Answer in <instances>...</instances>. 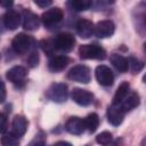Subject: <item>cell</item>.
I'll list each match as a JSON object with an SVG mask.
<instances>
[{
  "label": "cell",
  "mask_w": 146,
  "mask_h": 146,
  "mask_svg": "<svg viewBox=\"0 0 146 146\" xmlns=\"http://www.w3.org/2000/svg\"><path fill=\"white\" fill-rule=\"evenodd\" d=\"M14 3V0H0V6L3 8H10Z\"/></svg>",
  "instance_id": "31"
},
{
  "label": "cell",
  "mask_w": 146,
  "mask_h": 146,
  "mask_svg": "<svg viewBox=\"0 0 146 146\" xmlns=\"http://www.w3.org/2000/svg\"><path fill=\"white\" fill-rule=\"evenodd\" d=\"M7 130V116L0 112V133H5Z\"/></svg>",
  "instance_id": "28"
},
{
  "label": "cell",
  "mask_w": 146,
  "mask_h": 146,
  "mask_svg": "<svg viewBox=\"0 0 146 146\" xmlns=\"http://www.w3.org/2000/svg\"><path fill=\"white\" fill-rule=\"evenodd\" d=\"M79 56L82 59H98L106 58V51L98 44H82L79 48Z\"/></svg>",
  "instance_id": "1"
},
{
  "label": "cell",
  "mask_w": 146,
  "mask_h": 146,
  "mask_svg": "<svg viewBox=\"0 0 146 146\" xmlns=\"http://www.w3.org/2000/svg\"><path fill=\"white\" fill-rule=\"evenodd\" d=\"M34 1V3L38 6V7H40V8H47V7H49L50 5H51V2H52V0H33Z\"/></svg>",
  "instance_id": "30"
},
{
  "label": "cell",
  "mask_w": 146,
  "mask_h": 146,
  "mask_svg": "<svg viewBox=\"0 0 146 146\" xmlns=\"http://www.w3.org/2000/svg\"><path fill=\"white\" fill-rule=\"evenodd\" d=\"M26 75H27L26 68L23 67V66H19V65L13 66V67L9 68V70L7 71V73H6V78H7L10 82H13V83L23 82V81L25 80Z\"/></svg>",
  "instance_id": "16"
},
{
  "label": "cell",
  "mask_w": 146,
  "mask_h": 146,
  "mask_svg": "<svg viewBox=\"0 0 146 146\" xmlns=\"http://www.w3.org/2000/svg\"><path fill=\"white\" fill-rule=\"evenodd\" d=\"M128 64H129V68L131 70L132 74L139 73V72L144 68V63H143L140 59H138V58H136V57H133V56L129 57Z\"/></svg>",
  "instance_id": "24"
},
{
  "label": "cell",
  "mask_w": 146,
  "mask_h": 146,
  "mask_svg": "<svg viewBox=\"0 0 146 146\" xmlns=\"http://www.w3.org/2000/svg\"><path fill=\"white\" fill-rule=\"evenodd\" d=\"M33 43V39L25 34V33H18L17 35H15V38L11 41V48L14 49L15 52L17 54H25L32 46Z\"/></svg>",
  "instance_id": "5"
},
{
  "label": "cell",
  "mask_w": 146,
  "mask_h": 146,
  "mask_svg": "<svg viewBox=\"0 0 146 146\" xmlns=\"http://www.w3.org/2000/svg\"><path fill=\"white\" fill-rule=\"evenodd\" d=\"M54 44H55V49L63 52H70L74 48L75 38L73 36V34L68 32H62L57 34L56 38L54 39Z\"/></svg>",
  "instance_id": "3"
},
{
  "label": "cell",
  "mask_w": 146,
  "mask_h": 146,
  "mask_svg": "<svg viewBox=\"0 0 146 146\" xmlns=\"http://www.w3.org/2000/svg\"><path fill=\"white\" fill-rule=\"evenodd\" d=\"M129 90H130V84H129L127 81H123V82L119 86V88L116 89L112 103H113V104H121L122 100L125 98V96L129 94Z\"/></svg>",
  "instance_id": "20"
},
{
  "label": "cell",
  "mask_w": 146,
  "mask_h": 146,
  "mask_svg": "<svg viewBox=\"0 0 146 146\" xmlns=\"http://www.w3.org/2000/svg\"><path fill=\"white\" fill-rule=\"evenodd\" d=\"M23 27L27 31H35L40 26V18L29 9L23 10Z\"/></svg>",
  "instance_id": "11"
},
{
  "label": "cell",
  "mask_w": 146,
  "mask_h": 146,
  "mask_svg": "<svg viewBox=\"0 0 146 146\" xmlns=\"http://www.w3.org/2000/svg\"><path fill=\"white\" fill-rule=\"evenodd\" d=\"M71 97L73 102L80 106H88L94 102L92 92L81 88H73V90L71 91Z\"/></svg>",
  "instance_id": "9"
},
{
  "label": "cell",
  "mask_w": 146,
  "mask_h": 146,
  "mask_svg": "<svg viewBox=\"0 0 146 146\" xmlns=\"http://www.w3.org/2000/svg\"><path fill=\"white\" fill-rule=\"evenodd\" d=\"M7 97V92H6V86L2 82V80L0 79V103H3L6 100Z\"/></svg>",
  "instance_id": "29"
},
{
  "label": "cell",
  "mask_w": 146,
  "mask_h": 146,
  "mask_svg": "<svg viewBox=\"0 0 146 146\" xmlns=\"http://www.w3.org/2000/svg\"><path fill=\"white\" fill-rule=\"evenodd\" d=\"M70 63V58L65 55H54L49 58L48 67L51 72H60L63 71Z\"/></svg>",
  "instance_id": "15"
},
{
  "label": "cell",
  "mask_w": 146,
  "mask_h": 146,
  "mask_svg": "<svg viewBox=\"0 0 146 146\" xmlns=\"http://www.w3.org/2000/svg\"><path fill=\"white\" fill-rule=\"evenodd\" d=\"M98 1L102 3H105V5H112L115 2V0H98Z\"/></svg>",
  "instance_id": "32"
},
{
  "label": "cell",
  "mask_w": 146,
  "mask_h": 146,
  "mask_svg": "<svg viewBox=\"0 0 146 146\" xmlns=\"http://www.w3.org/2000/svg\"><path fill=\"white\" fill-rule=\"evenodd\" d=\"M47 96L55 103H64L68 97V88L65 83H54L49 87Z\"/></svg>",
  "instance_id": "4"
},
{
  "label": "cell",
  "mask_w": 146,
  "mask_h": 146,
  "mask_svg": "<svg viewBox=\"0 0 146 146\" xmlns=\"http://www.w3.org/2000/svg\"><path fill=\"white\" fill-rule=\"evenodd\" d=\"M67 78L72 81L79 82V83H89L91 80V71L87 65L83 64H78L75 66H73L68 73H67Z\"/></svg>",
  "instance_id": "2"
},
{
  "label": "cell",
  "mask_w": 146,
  "mask_h": 146,
  "mask_svg": "<svg viewBox=\"0 0 146 146\" xmlns=\"http://www.w3.org/2000/svg\"><path fill=\"white\" fill-rule=\"evenodd\" d=\"M63 18H64V11L59 7L50 8L41 15L42 23L44 24V26H48V27H50L52 25H57L58 23L62 22Z\"/></svg>",
  "instance_id": "6"
},
{
  "label": "cell",
  "mask_w": 146,
  "mask_h": 146,
  "mask_svg": "<svg viewBox=\"0 0 146 146\" xmlns=\"http://www.w3.org/2000/svg\"><path fill=\"white\" fill-rule=\"evenodd\" d=\"M114 31H115L114 23L112 21H110V19H104V21H100V22H98L96 24L94 33L99 39H105V38L112 36Z\"/></svg>",
  "instance_id": "10"
},
{
  "label": "cell",
  "mask_w": 146,
  "mask_h": 146,
  "mask_svg": "<svg viewBox=\"0 0 146 146\" xmlns=\"http://www.w3.org/2000/svg\"><path fill=\"white\" fill-rule=\"evenodd\" d=\"M11 127H13V132L16 136H18V137L24 136L26 130H27V121H26L25 116H23V115H15V117L13 119Z\"/></svg>",
  "instance_id": "18"
},
{
  "label": "cell",
  "mask_w": 146,
  "mask_h": 146,
  "mask_svg": "<svg viewBox=\"0 0 146 146\" xmlns=\"http://www.w3.org/2000/svg\"><path fill=\"white\" fill-rule=\"evenodd\" d=\"M124 114H125V112L121 107L120 104H113L112 103V105H110L107 107V113H106L107 121L114 127H117L123 122Z\"/></svg>",
  "instance_id": "8"
},
{
  "label": "cell",
  "mask_w": 146,
  "mask_h": 146,
  "mask_svg": "<svg viewBox=\"0 0 146 146\" xmlns=\"http://www.w3.org/2000/svg\"><path fill=\"white\" fill-rule=\"evenodd\" d=\"M65 130L72 135H81L84 132V121L79 116H71L65 123Z\"/></svg>",
  "instance_id": "12"
},
{
  "label": "cell",
  "mask_w": 146,
  "mask_h": 146,
  "mask_svg": "<svg viewBox=\"0 0 146 146\" xmlns=\"http://www.w3.org/2000/svg\"><path fill=\"white\" fill-rule=\"evenodd\" d=\"M1 144L3 146H16L19 144V139L18 136H16L13 131L9 133H5L1 137Z\"/></svg>",
  "instance_id": "23"
},
{
  "label": "cell",
  "mask_w": 146,
  "mask_h": 146,
  "mask_svg": "<svg viewBox=\"0 0 146 146\" xmlns=\"http://www.w3.org/2000/svg\"><path fill=\"white\" fill-rule=\"evenodd\" d=\"M83 121H84V127H86V129H87L90 133H94V132L97 130L98 125H99V116H98L96 113H90V114H88V115L83 119Z\"/></svg>",
  "instance_id": "21"
},
{
  "label": "cell",
  "mask_w": 146,
  "mask_h": 146,
  "mask_svg": "<svg viewBox=\"0 0 146 146\" xmlns=\"http://www.w3.org/2000/svg\"><path fill=\"white\" fill-rule=\"evenodd\" d=\"M27 64H29V66L30 67H36L38 66V64H39V54H38V51H32L31 54H30V56L27 57Z\"/></svg>",
  "instance_id": "27"
},
{
  "label": "cell",
  "mask_w": 146,
  "mask_h": 146,
  "mask_svg": "<svg viewBox=\"0 0 146 146\" xmlns=\"http://www.w3.org/2000/svg\"><path fill=\"white\" fill-rule=\"evenodd\" d=\"M95 75H96L98 83L103 87H110L114 82V74H113L112 70L106 65L97 66L96 71H95Z\"/></svg>",
  "instance_id": "7"
},
{
  "label": "cell",
  "mask_w": 146,
  "mask_h": 146,
  "mask_svg": "<svg viewBox=\"0 0 146 146\" xmlns=\"http://www.w3.org/2000/svg\"><path fill=\"white\" fill-rule=\"evenodd\" d=\"M40 47L47 55H52V52L55 50V44H54V41H51V40H41Z\"/></svg>",
  "instance_id": "26"
},
{
  "label": "cell",
  "mask_w": 146,
  "mask_h": 146,
  "mask_svg": "<svg viewBox=\"0 0 146 146\" xmlns=\"http://www.w3.org/2000/svg\"><path fill=\"white\" fill-rule=\"evenodd\" d=\"M70 6L76 11H84L92 6V0H70Z\"/></svg>",
  "instance_id": "22"
},
{
  "label": "cell",
  "mask_w": 146,
  "mask_h": 146,
  "mask_svg": "<svg viewBox=\"0 0 146 146\" xmlns=\"http://www.w3.org/2000/svg\"><path fill=\"white\" fill-rule=\"evenodd\" d=\"M21 19H22L21 14L16 10H13V9L8 10L2 17V22H3L5 27L7 30H10V31H14L19 26Z\"/></svg>",
  "instance_id": "13"
},
{
  "label": "cell",
  "mask_w": 146,
  "mask_h": 146,
  "mask_svg": "<svg viewBox=\"0 0 146 146\" xmlns=\"http://www.w3.org/2000/svg\"><path fill=\"white\" fill-rule=\"evenodd\" d=\"M76 29V33L79 34L80 38L82 39H89L92 34H94V30H95V25L91 21L88 19H79L76 22L75 25Z\"/></svg>",
  "instance_id": "14"
},
{
  "label": "cell",
  "mask_w": 146,
  "mask_h": 146,
  "mask_svg": "<svg viewBox=\"0 0 146 146\" xmlns=\"http://www.w3.org/2000/svg\"><path fill=\"white\" fill-rule=\"evenodd\" d=\"M112 65L119 71V72H127L129 70V64H128V59L122 56V55H119V54H112L111 58H110Z\"/></svg>",
  "instance_id": "19"
},
{
  "label": "cell",
  "mask_w": 146,
  "mask_h": 146,
  "mask_svg": "<svg viewBox=\"0 0 146 146\" xmlns=\"http://www.w3.org/2000/svg\"><path fill=\"white\" fill-rule=\"evenodd\" d=\"M140 103V97L136 91H129V94L125 96V98L122 100V103L120 104L121 107L124 110V112L131 111L133 108H136Z\"/></svg>",
  "instance_id": "17"
},
{
  "label": "cell",
  "mask_w": 146,
  "mask_h": 146,
  "mask_svg": "<svg viewBox=\"0 0 146 146\" xmlns=\"http://www.w3.org/2000/svg\"><path fill=\"white\" fill-rule=\"evenodd\" d=\"M112 139H113V136L108 131H103L96 137V141L100 145H108L110 143H112Z\"/></svg>",
  "instance_id": "25"
}]
</instances>
